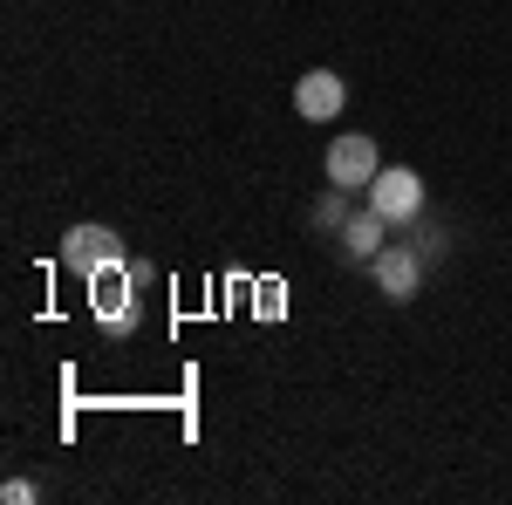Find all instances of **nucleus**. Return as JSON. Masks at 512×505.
I'll list each match as a JSON object with an SVG mask.
<instances>
[{
  "mask_svg": "<svg viewBox=\"0 0 512 505\" xmlns=\"http://www.w3.org/2000/svg\"><path fill=\"white\" fill-rule=\"evenodd\" d=\"M383 226H390V219H383L376 205H369V212H355V219H342V233H349V253H355V260H376V253H383Z\"/></svg>",
  "mask_w": 512,
  "mask_h": 505,
  "instance_id": "nucleus-7",
  "label": "nucleus"
},
{
  "mask_svg": "<svg viewBox=\"0 0 512 505\" xmlns=\"http://www.w3.org/2000/svg\"><path fill=\"white\" fill-rule=\"evenodd\" d=\"M342 103H349V89H342V76H328V69H308V76L294 82V110L308 123L342 117Z\"/></svg>",
  "mask_w": 512,
  "mask_h": 505,
  "instance_id": "nucleus-4",
  "label": "nucleus"
},
{
  "mask_svg": "<svg viewBox=\"0 0 512 505\" xmlns=\"http://www.w3.org/2000/svg\"><path fill=\"white\" fill-rule=\"evenodd\" d=\"M376 171H383V157H376V144H369L362 130H349V137L328 144V185H335V192H369Z\"/></svg>",
  "mask_w": 512,
  "mask_h": 505,
  "instance_id": "nucleus-1",
  "label": "nucleus"
},
{
  "mask_svg": "<svg viewBox=\"0 0 512 505\" xmlns=\"http://www.w3.org/2000/svg\"><path fill=\"white\" fill-rule=\"evenodd\" d=\"M369 205H376L390 226H410V219L424 212V178H417V171H403V164H396V171H376V185H369Z\"/></svg>",
  "mask_w": 512,
  "mask_h": 505,
  "instance_id": "nucleus-2",
  "label": "nucleus"
},
{
  "mask_svg": "<svg viewBox=\"0 0 512 505\" xmlns=\"http://www.w3.org/2000/svg\"><path fill=\"white\" fill-rule=\"evenodd\" d=\"M89 308H96V321H103V328H130V321H137V308H130V287H123L117 267L89 273Z\"/></svg>",
  "mask_w": 512,
  "mask_h": 505,
  "instance_id": "nucleus-5",
  "label": "nucleus"
},
{
  "mask_svg": "<svg viewBox=\"0 0 512 505\" xmlns=\"http://www.w3.org/2000/svg\"><path fill=\"white\" fill-rule=\"evenodd\" d=\"M62 260L76 273H103V267H123V246L110 226H76V233L62 239Z\"/></svg>",
  "mask_w": 512,
  "mask_h": 505,
  "instance_id": "nucleus-3",
  "label": "nucleus"
},
{
  "mask_svg": "<svg viewBox=\"0 0 512 505\" xmlns=\"http://www.w3.org/2000/svg\"><path fill=\"white\" fill-rule=\"evenodd\" d=\"M369 267H376V287H383L390 301H410V294H417V280H424V267H417V253H410V246H383Z\"/></svg>",
  "mask_w": 512,
  "mask_h": 505,
  "instance_id": "nucleus-6",
  "label": "nucleus"
}]
</instances>
